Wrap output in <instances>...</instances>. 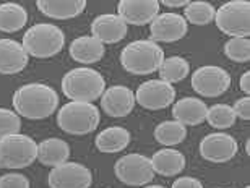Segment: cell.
Wrapping results in <instances>:
<instances>
[{"label":"cell","mask_w":250,"mask_h":188,"mask_svg":"<svg viewBox=\"0 0 250 188\" xmlns=\"http://www.w3.org/2000/svg\"><path fill=\"white\" fill-rule=\"evenodd\" d=\"M28 56L49 58L57 56L65 46V34L52 23H38L26 29L21 42Z\"/></svg>","instance_id":"4"},{"label":"cell","mask_w":250,"mask_h":188,"mask_svg":"<svg viewBox=\"0 0 250 188\" xmlns=\"http://www.w3.org/2000/svg\"><path fill=\"white\" fill-rule=\"evenodd\" d=\"M218 29L231 38H249L250 34V2L231 0L223 3L214 13Z\"/></svg>","instance_id":"7"},{"label":"cell","mask_w":250,"mask_h":188,"mask_svg":"<svg viewBox=\"0 0 250 188\" xmlns=\"http://www.w3.org/2000/svg\"><path fill=\"white\" fill-rule=\"evenodd\" d=\"M117 15L125 24L143 26L151 23L159 15L158 0H121L117 7Z\"/></svg>","instance_id":"14"},{"label":"cell","mask_w":250,"mask_h":188,"mask_svg":"<svg viewBox=\"0 0 250 188\" xmlns=\"http://www.w3.org/2000/svg\"><path fill=\"white\" fill-rule=\"evenodd\" d=\"M70 57L75 62L84 63V65H91V63L99 62L104 57V44H101L98 39L93 36H80L73 39L68 47Z\"/></svg>","instance_id":"21"},{"label":"cell","mask_w":250,"mask_h":188,"mask_svg":"<svg viewBox=\"0 0 250 188\" xmlns=\"http://www.w3.org/2000/svg\"><path fill=\"white\" fill-rule=\"evenodd\" d=\"M224 54L232 62H249L250 60V39L249 38H231L224 44Z\"/></svg>","instance_id":"29"},{"label":"cell","mask_w":250,"mask_h":188,"mask_svg":"<svg viewBox=\"0 0 250 188\" xmlns=\"http://www.w3.org/2000/svg\"><path fill=\"white\" fill-rule=\"evenodd\" d=\"M114 174L117 180L130 187H143L149 184L154 177L151 159L138 152L122 156L114 166Z\"/></svg>","instance_id":"8"},{"label":"cell","mask_w":250,"mask_h":188,"mask_svg":"<svg viewBox=\"0 0 250 188\" xmlns=\"http://www.w3.org/2000/svg\"><path fill=\"white\" fill-rule=\"evenodd\" d=\"M236 118L237 117L234 115L231 106H228V104H214V106L208 107L205 120L216 130H226V128H231L236 123Z\"/></svg>","instance_id":"28"},{"label":"cell","mask_w":250,"mask_h":188,"mask_svg":"<svg viewBox=\"0 0 250 188\" xmlns=\"http://www.w3.org/2000/svg\"><path fill=\"white\" fill-rule=\"evenodd\" d=\"M38 10L52 19H72L84 12V0H38Z\"/></svg>","instance_id":"20"},{"label":"cell","mask_w":250,"mask_h":188,"mask_svg":"<svg viewBox=\"0 0 250 188\" xmlns=\"http://www.w3.org/2000/svg\"><path fill=\"white\" fill-rule=\"evenodd\" d=\"M70 157V146L61 138H47L38 145V159L42 166L57 167L67 162Z\"/></svg>","instance_id":"22"},{"label":"cell","mask_w":250,"mask_h":188,"mask_svg":"<svg viewBox=\"0 0 250 188\" xmlns=\"http://www.w3.org/2000/svg\"><path fill=\"white\" fill-rule=\"evenodd\" d=\"M176 101V90L163 80H148L138 86L135 102L146 111H161Z\"/></svg>","instance_id":"10"},{"label":"cell","mask_w":250,"mask_h":188,"mask_svg":"<svg viewBox=\"0 0 250 188\" xmlns=\"http://www.w3.org/2000/svg\"><path fill=\"white\" fill-rule=\"evenodd\" d=\"M99 120H101L99 109L88 102L70 101L57 112V123L67 135H89L98 128Z\"/></svg>","instance_id":"5"},{"label":"cell","mask_w":250,"mask_h":188,"mask_svg":"<svg viewBox=\"0 0 250 188\" xmlns=\"http://www.w3.org/2000/svg\"><path fill=\"white\" fill-rule=\"evenodd\" d=\"M234 111V115L242 118V120H250V97H241L239 101L234 104L232 107Z\"/></svg>","instance_id":"32"},{"label":"cell","mask_w":250,"mask_h":188,"mask_svg":"<svg viewBox=\"0 0 250 188\" xmlns=\"http://www.w3.org/2000/svg\"><path fill=\"white\" fill-rule=\"evenodd\" d=\"M244 188H250V187H249V185H247V187H244Z\"/></svg>","instance_id":"38"},{"label":"cell","mask_w":250,"mask_h":188,"mask_svg":"<svg viewBox=\"0 0 250 188\" xmlns=\"http://www.w3.org/2000/svg\"><path fill=\"white\" fill-rule=\"evenodd\" d=\"M207 104L198 97H182L174 104L172 115L174 120L182 125H200L207 117Z\"/></svg>","instance_id":"18"},{"label":"cell","mask_w":250,"mask_h":188,"mask_svg":"<svg viewBox=\"0 0 250 188\" xmlns=\"http://www.w3.org/2000/svg\"><path fill=\"white\" fill-rule=\"evenodd\" d=\"M231 86V75L221 67L205 65L193 72L192 88L203 97H218Z\"/></svg>","instance_id":"9"},{"label":"cell","mask_w":250,"mask_h":188,"mask_svg":"<svg viewBox=\"0 0 250 188\" xmlns=\"http://www.w3.org/2000/svg\"><path fill=\"white\" fill-rule=\"evenodd\" d=\"M135 107V93L127 86L107 88L101 96V109L109 117H127Z\"/></svg>","instance_id":"15"},{"label":"cell","mask_w":250,"mask_h":188,"mask_svg":"<svg viewBox=\"0 0 250 188\" xmlns=\"http://www.w3.org/2000/svg\"><path fill=\"white\" fill-rule=\"evenodd\" d=\"M28 21V12L23 5L15 2L0 3V31L17 33Z\"/></svg>","instance_id":"24"},{"label":"cell","mask_w":250,"mask_h":188,"mask_svg":"<svg viewBox=\"0 0 250 188\" xmlns=\"http://www.w3.org/2000/svg\"><path fill=\"white\" fill-rule=\"evenodd\" d=\"M188 24L182 15L177 13H159L149 23V34L153 42H177L186 36Z\"/></svg>","instance_id":"13"},{"label":"cell","mask_w":250,"mask_h":188,"mask_svg":"<svg viewBox=\"0 0 250 188\" xmlns=\"http://www.w3.org/2000/svg\"><path fill=\"white\" fill-rule=\"evenodd\" d=\"M163 5H166V7H171V8H179V7H187L188 2L187 0H163V2H159Z\"/></svg>","instance_id":"35"},{"label":"cell","mask_w":250,"mask_h":188,"mask_svg":"<svg viewBox=\"0 0 250 188\" xmlns=\"http://www.w3.org/2000/svg\"><path fill=\"white\" fill-rule=\"evenodd\" d=\"M28 54L18 41L0 39V75H15L28 65Z\"/></svg>","instance_id":"17"},{"label":"cell","mask_w":250,"mask_h":188,"mask_svg":"<svg viewBox=\"0 0 250 188\" xmlns=\"http://www.w3.org/2000/svg\"><path fill=\"white\" fill-rule=\"evenodd\" d=\"M190 73V63L182 57H169V58H164L161 67H159V80L169 83H179L182 80H186Z\"/></svg>","instance_id":"26"},{"label":"cell","mask_w":250,"mask_h":188,"mask_svg":"<svg viewBox=\"0 0 250 188\" xmlns=\"http://www.w3.org/2000/svg\"><path fill=\"white\" fill-rule=\"evenodd\" d=\"M149 159H151L153 172L163 177L179 175L186 169V156L172 148H164V150L156 151Z\"/></svg>","instance_id":"19"},{"label":"cell","mask_w":250,"mask_h":188,"mask_svg":"<svg viewBox=\"0 0 250 188\" xmlns=\"http://www.w3.org/2000/svg\"><path fill=\"white\" fill-rule=\"evenodd\" d=\"M47 184L51 188H89L93 184V174L86 166L67 161L52 167Z\"/></svg>","instance_id":"11"},{"label":"cell","mask_w":250,"mask_h":188,"mask_svg":"<svg viewBox=\"0 0 250 188\" xmlns=\"http://www.w3.org/2000/svg\"><path fill=\"white\" fill-rule=\"evenodd\" d=\"M186 136H187L186 125H182V123H179L176 120L161 122L154 128V138H156V141L166 148L181 145L186 140Z\"/></svg>","instance_id":"25"},{"label":"cell","mask_w":250,"mask_h":188,"mask_svg":"<svg viewBox=\"0 0 250 188\" xmlns=\"http://www.w3.org/2000/svg\"><path fill=\"white\" fill-rule=\"evenodd\" d=\"M237 150L239 145L234 136L223 132L209 133L200 141V154L205 161L213 162V164L229 162L237 154Z\"/></svg>","instance_id":"12"},{"label":"cell","mask_w":250,"mask_h":188,"mask_svg":"<svg viewBox=\"0 0 250 188\" xmlns=\"http://www.w3.org/2000/svg\"><path fill=\"white\" fill-rule=\"evenodd\" d=\"M21 130V120L15 111L0 107V138L8 135H17Z\"/></svg>","instance_id":"30"},{"label":"cell","mask_w":250,"mask_h":188,"mask_svg":"<svg viewBox=\"0 0 250 188\" xmlns=\"http://www.w3.org/2000/svg\"><path fill=\"white\" fill-rule=\"evenodd\" d=\"M249 148H250V141L247 140V143H246V151H247V154H250V150H249Z\"/></svg>","instance_id":"37"},{"label":"cell","mask_w":250,"mask_h":188,"mask_svg":"<svg viewBox=\"0 0 250 188\" xmlns=\"http://www.w3.org/2000/svg\"><path fill=\"white\" fill-rule=\"evenodd\" d=\"M130 132L124 127H109L96 136V148L101 152H121L130 145Z\"/></svg>","instance_id":"23"},{"label":"cell","mask_w":250,"mask_h":188,"mask_svg":"<svg viewBox=\"0 0 250 188\" xmlns=\"http://www.w3.org/2000/svg\"><path fill=\"white\" fill-rule=\"evenodd\" d=\"M214 13L216 10L211 3L203 2V0H197V2H188V5L184 8V18H186L187 24L192 23L195 26H205L214 21Z\"/></svg>","instance_id":"27"},{"label":"cell","mask_w":250,"mask_h":188,"mask_svg":"<svg viewBox=\"0 0 250 188\" xmlns=\"http://www.w3.org/2000/svg\"><path fill=\"white\" fill-rule=\"evenodd\" d=\"M145 188H166V187H163V185H148V187H145Z\"/></svg>","instance_id":"36"},{"label":"cell","mask_w":250,"mask_h":188,"mask_svg":"<svg viewBox=\"0 0 250 188\" xmlns=\"http://www.w3.org/2000/svg\"><path fill=\"white\" fill-rule=\"evenodd\" d=\"M12 101L18 115L29 120H42L57 111L59 94L44 83H28L13 93Z\"/></svg>","instance_id":"1"},{"label":"cell","mask_w":250,"mask_h":188,"mask_svg":"<svg viewBox=\"0 0 250 188\" xmlns=\"http://www.w3.org/2000/svg\"><path fill=\"white\" fill-rule=\"evenodd\" d=\"M62 91L70 101L93 104L106 91V80L93 68H73L62 78Z\"/></svg>","instance_id":"2"},{"label":"cell","mask_w":250,"mask_h":188,"mask_svg":"<svg viewBox=\"0 0 250 188\" xmlns=\"http://www.w3.org/2000/svg\"><path fill=\"white\" fill-rule=\"evenodd\" d=\"M38 159V143L31 136L8 135L0 138V169H24Z\"/></svg>","instance_id":"6"},{"label":"cell","mask_w":250,"mask_h":188,"mask_svg":"<svg viewBox=\"0 0 250 188\" xmlns=\"http://www.w3.org/2000/svg\"><path fill=\"white\" fill-rule=\"evenodd\" d=\"M91 36L101 44L121 42L127 36V24L119 15H99L91 23Z\"/></svg>","instance_id":"16"},{"label":"cell","mask_w":250,"mask_h":188,"mask_svg":"<svg viewBox=\"0 0 250 188\" xmlns=\"http://www.w3.org/2000/svg\"><path fill=\"white\" fill-rule=\"evenodd\" d=\"M171 188H203L202 182L193 179V177H179L174 180Z\"/></svg>","instance_id":"33"},{"label":"cell","mask_w":250,"mask_h":188,"mask_svg":"<svg viewBox=\"0 0 250 188\" xmlns=\"http://www.w3.org/2000/svg\"><path fill=\"white\" fill-rule=\"evenodd\" d=\"M164 58L163 49L148 39L130 42L121 52L122 67L132 75H149L158 72Z\"/></svg>","instance_id":"3"},{"label":"cell","mask_w":250,"mask_h":188,"mask_svg":"<svg viewBox=\"0 0 250 188\" xmlns=\"http://www.w3.org/2000/svg\"><path fill=\"white\" fill-rule=\"evenodd\" d=\"M239 85H241L242 93H246L247 96H249V94H250V72L242 73V76H241V81H239Z\"/></svg>","instance_id":"34"},{"label":"cell","mask_w":250,"mask_h":188,"mask_svg":"<svg viewBox=\"0 0 250 188\" xmlns=\"http://www.w3.org/2000/svg\"><path fill=\"white\" fill-rule=\"evenodd\" d=\"M0 188H29V180L23 174H5L0 177Z\"/></svg>","instance_id":"31"}]
</instances>
